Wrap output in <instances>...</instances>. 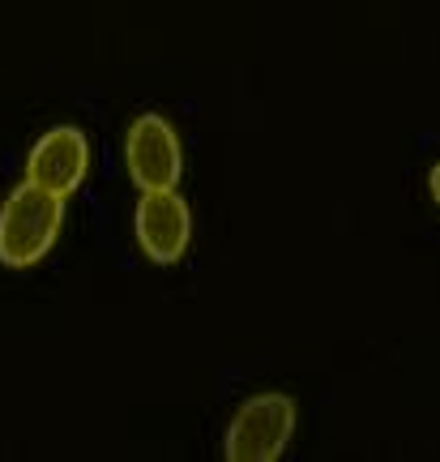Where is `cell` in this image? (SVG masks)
<instances>
[{"label": "cell", "mask_w": 440, "mask_h": 462, "mask_svg": "<svg viewBox=\"0 0 440 462\" xmlns=\"http://www.w3.org/2000/svg\"><path fill=\"white\" fill-rule=\"evenodd\" d=\"M124 167L137 189H176L184 176V150L171 120L159 112H142L124 133Z\"/></svg>", "instance_id": "cell-4"}, {"label": "cell", "mask_w": 440, "mask_h": 462, "mask_svg": "<svg viewBox=\"0 0 440 462\" xmlns=\"http://www.w3.org/2000/svg\"><path fill=\"white\" fill-rule=\"evenodd\" d=\"M65 227V198L22 180L0 201V265L31 270L48 257Z\"/></svg>", "instance_id": "cell-1"}, {"label": "cell", "mask_w": 440, "mask_h": 462, "mask_svg": "<svg viewBox=\"0 0 440 462\" xmlns=\"http://www.w3.org/2000/svg\"><path fill=\"white\" fill-rule=\"evenodd\" d=\"M86 176H90V142L73 125L48 129L26 154V180H34L56 198H73L86 184Z\"/></svg>", "instance_id": "cell-5"}, {"label": "cell", "mask_w": 440, "mask_h": 462, "mask_svg": "<svg viewBox=\"0 0 440 462\" xmlns=\"http://www.w3.org/2000/svg\"><path fill=\"white\" fill-rule=\"evenodd\" d=\"M427 193H432V201L440 206V163L432 167V171H427Z\"/></svg>", "instance_id": "cell-6"}, {"label": "cell", "mask_w": 440, "mask_h": 462, "mask_svg": "<svg viewBox=\"0 0 440 462\" xmlns=\"http://www.w3.org/2000/svg\"><path fill=\"white\" fill-rule=\"evenodd\" d=\"M133 231L154 265H176L193 245V210L176 189H142L133 210Z\"/></svg>", "instance_id": "cell-3"}, {"label": "cell", "mask_w": 440, "mask_h": 462, "mask_svg": "<svg viewBox=\"0 0 440 462\" xmlns=\"http://www.w3.org/2000/svg\"><path fill=\"white\" fill-rule=\"evenodd\" d=\"M299 429V402L282 390H265L240 402V411L231 415L223 454L231 462H278L291 446Z\"/></svg>", "instance_id": "cell-2"}]
</instances>
